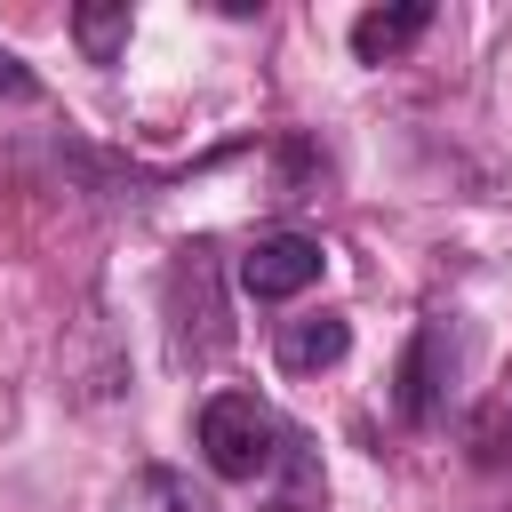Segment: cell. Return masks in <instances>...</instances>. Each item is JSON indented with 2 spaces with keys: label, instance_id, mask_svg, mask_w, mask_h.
<instances>
[{
  "label": "cell",
  "instance_id": "cell-1",
  "mask_svg": "<svg viewBox=\"0 0 512 512\" xmlns=\"http://www.w3.org/2000/svg\"><path fill=\"white\" fill-rule=\"evenodd\" d=\"M200 456H208V472L216 480H240V488H256V480H272L280 464H288V424L256 400V392H216V400H200Z\"/></svg>",
  "mask_w": 512,
  "mask_h": 512
},
{
  "label": "cell",
  "instance_id": "cell-3",
  "mask_svg": "<svg viewBox=\"0 0 512 512\" xmlns=\"http://www.w3.org/2000/svg\"><path fill=\"white\" fill-rule=\"evenodd\" d=\"M320 272H328V248H320L312 232H264V240L240 256V288H248L256 304H288V296H304Z\"/></svg>",
  "mask_w": 512,
  "mask_h": 512
},
{
  "label": "cell",
  "instance_id": "cell-9",
  "mask_svg": "<svg viewBox=\"0 0 512 512\" xmlns=\"http://www.w3.org/2000/svg\"><path fill=\"white\" fill-rule=\"evenodd\" d=\"M0 96H8V104H32V96H40L32 64H24V56H8V48H0Z\"/></svg>",
  "mask_w": 512,
  "mask_h": 512
},
{
  "label": "cell",
  "instance_id": "cell-5",
  "mask_svg": "<svg viewBox=\"0 0 512 512\" xmlns=\"http://www.w3.org/2000/svg\"><path fill=\"white\" fill-rule=\"evenodd\" d=\"M344 352H352V320H344V312H296V320L272 328V360H280L288 376H320V368H336Z\"/></svg>",
  "mask_w": 512,
  "mask_h": 512
},
{
  "label": "cell",
  "instance_id": "cell-4",
  "mask_svg": "<svg viewBox=\"0 0 512 512\" xmlns=\"http://www.w3.org/2000/svg\"><path fill=\"white\" fill-rule=\"evenodd\" d=\"M448 376H456V336H448V320L432 312L424 328H416V344H408V360H400V416L408 424H432L440 408H448Z\"/></svg>",
  "mask_w": 512,
  "mask_h": 512
},
{
  "label": "cell",
  "instance_id": "cell-7",
  "mask_svg": "<svg viewBox=\"0 0 512 512\" xmlns=\"http://www.w3.org/2000/svg\"><path fill=\"white\" fill-rule=\"evenodd\" d=\"M112 512H216V496L192 480V472H168V464H144L120 496H112Z\"/></svg>",
  "mask_w": 512,
  "mask_h": 512
},
{
  "label": "cell",
  "instance_id": "cell-8",
  "mask_svg": "<svg viewBox=\"0 0 512 512\" xmlns=\"http://www.w3.org/2000/svg\"><path fill=\"white\" fill-rule=\"evenodd\" d=\"M128 0H88V8H72V40H80V56L88 64H112L120 48H128Z\"/></svg>",
  "mask_w": 512,
  "mask_h": 512
},
{
  "label": "cell",
  "instance_id": "cell-2",
  "mask_svg": "<svg viewBox=\"0 0 512 512\" xmlns=\"http://www.w3.org/2000/svg\"><path fill=\"white\" fill-rule=\"evenodd\" d=\"M224 344H232V328H224V296H216V256L176 248V264H168V352H176V368H208Z\"/></svg>",
  "mask_w": 512,
  "mask_h": 512
},
{
  "label": "cell",
  "instance_id": "cell-6",
  "mask_svg": "<svg viewBox=\"0 0 512 512\" xmlns=\"http://www.w3.org/2000/svg\"><path fill=\"white\" fill-rule=\"evenodd\" d=\"M424 32H432V0L368 8V16H352V56H360V64H400V56H408Z\"/></svg>",
  "mask_w": 512,
  "mask_h": 512
}]
</instances>
